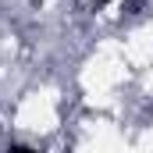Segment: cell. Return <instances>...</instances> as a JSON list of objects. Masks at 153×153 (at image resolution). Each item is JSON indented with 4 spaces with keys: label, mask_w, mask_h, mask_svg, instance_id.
I'll use <instances>...</instances> for the list:
<instances>
[{
    "label": "cell",
    "mask_w": 153,
    "mask_h": 153,
    "mask_svg": "<svg viewBox=\"0 0 153 153\" xmlns=\"http://www.w3.org/2000/svg\"><path fill=\"white\" fill-rule=\"evenodd\" d=\"M4 153H39V150H32V146H25V143H11Z\"/></svg>",
    "instance_id": "6da1fadb"
}]
</instances>
